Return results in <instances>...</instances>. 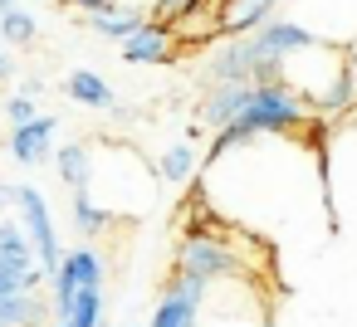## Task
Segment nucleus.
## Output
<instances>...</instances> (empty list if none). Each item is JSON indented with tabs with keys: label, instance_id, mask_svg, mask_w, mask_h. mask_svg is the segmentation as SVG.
Instances as JSON below:
<instances>
[{
	"label": "nucleus",
	"instance_id": "obj_1",
	"mask_svg": "<svg viewBox=\"0 0 357 327\" xmlns=\"http://www.w3.org/2000/svg\"><path fill=\"white\" fill-rule=\"evenodd\" d=\"M328 147L303 132H255L245 142H215L201 171L206 205L259 239L298 230H333Z\"/></svg>",
	"mask_w": 357,
	"mask_h": 327
},
{
	"label": "nucleus",
	"instance_id": "obj_2",
	"mask_svg": "<svg viewBox=\"0 0 357 327\" xmlns=\"http://www.w3.org/2000/svg\"><path fill=\"white\" fill-rule=\"evenodd\" d=\"M196 327H269V303L259 273H230L206 288V308Z\"/></svg>",
	"mask_w": 357,
	"mask_h": 327
},
{
	"label": "nucleus",
	"instance_id": "obj_3",
	"mask_svg": "<svg viewBox=\"0 0 357 327\" xmlns=\"http://www.w3.org/2000/svg\"><path fill=\"white\" fill-rule=\"evenodd\" d=\"M50 273L30 244V230L15 225V220H0V298H10V293H30L40 288Z\"/></svg>",
	"mask_w": 357,
	"mask_h": 327
},
{
	"label": "nucleus",
	"instance_id": "obj_4",
	"mask_svg": "<svg viewBox=\"0 0 357 327\" xmlns=\"http://www.w3.org/2000/svg\"><path fill=\"white\" fill-rule=\"evenodd\" d=\"M10 200L20 205V220H25V230H30V244H35V254H40L45 273L54 278V273L64 269V249H59V234H54V220H50L45 196H40L35 186H15V191H10Z\"/></svg>",
	"mask_w": 357,
	"mask_h": 327
},
{
	"label": "nucleus",
	"instance_id": "obj_5",
	"mask_svg": "<svg viewBox=\"0 0 357 327\" xmlns=\"http://www.w3.org/2000/svg\"><path fill=\"white\" fill-rule=\"evenodd\" d=\"M84 288H103V259L89 244L74 249V254H64V269L54 273V317L59 322H69V312H74V303H79Z\"/></svg>",
	"mask_w": 357,
	"mask_h": 327
},
{
	"label": "nucleus",
	"instance_id": "obj_6",
	"mask_svg": "<svg viewBox=\"0 0 357 327\" xmlns=\"http://www.w3.org/2000/svg\"><path fill=\"white\" fill-rule=\"evenodd\" d=\"M206 288H211V283H201V278L172 273L147 327H196V322H201V308H206Z\"/></svg>",
	"mask_w": 357,
	"mask_h": 327
},
{
	"label": "nucleus",
	"instance_id": "obj_7",
	"mask_svg": "<svg viewBox=\"0 0 357 327\" xmlns=\"http://www.w3.org/2000/svg\"><path fill=\"white\" fill-rule=\"evenodd\" d=\"M215 10H220V40H240V35H255L259 25L274 20L279 10V0H215Z\"/></svg>",
	"mask_w": 357,
	"mask_h": 327
},
{
	"label": "nucleus",
	"instance_id": "obj_8",
	"mask_svg": "<svg viewBox=\"0 0 357 327\" xmlns=\"http://www.w3.org/2000/svg\"><path fill=\"white\" fill-rule=\"evenodd\" d=\"M54 132H59V118H35V122H25V127H10V157L20 161V166H40L45 157H50V142H54Z\"/></svg>",
	"mask_w": 357,
	"mask_h": 327
},
{
	"label": "nucleus",
	"instance_id": "obj_9",
	"mask_svg": "<svg viewBox=\"0 0 357 327\" xmlns=\"http://www.w3.org/2000/svg\"><path fill=\"white\" fill-rule=\"evenodd\" d=\"M172 25H157V20H147L137 35H128L118 49H123V59L128 64H167L172 59Z\"/></svg>",
	"mask_w": 357,
	"mask_h": 327
},
{
	"label": "nucleus",
	"instance_id": "obj_10",
	"mask_svg": "<svg viewBox=\"0 0 357 327\" xmlns=\"http://www.w3.org/2000/svg\"><path fill=\"white\" fill-rule=\"evenodd\" d=\"M45 317H50V303L40 288L0 298V327H45Z\"/></svg>",
	"mask_w": 357,
	"mask_h": 327
},
{
	"label": "nucleus",
	"instance_id": "obj_11",
	"mask_svg": "<svg viewBox=\"0 0 357 327\" xmlns=\"http://www.w3.org/2000/svg\"><path fill=\"white\" fill-rule=\"evenodd\" d=\"M152 15L147 10H93V15H84V25L98 35V40H128V35H137L142 25H147Z\"/></svg>",
	"mask_w": 357,
	"mask_h": 327
},
{
	"label": "nucleus",
	"instance_id": "obj_12",
	"mask_svg": "<svg viewBox=\"0 0 357 327\" xmlns=\"http://www.w3.org/2000/svg\"><path fill=\"white\" fill-rule=\"evenodd\" d=\"M54 166H59V181H64L69 191H89V181H93V152H89V142L59 147V152H54Z\"/></svg>",
	"mask_w": 357,
	"mask_h": 327
},
{
	"label": "nucleus",
	"instance_id": "obj_13",
	"mask_svg": "<svg viewBox=\"0 0 357 327\" xmlns=\"http://www.w3.org/2000/svg\"><path fill=\"white\" fill-rule=\"evenodd\" d=\"M64 93H69L74 103H84V108H118L108 79H98L93 69H74V74L64 79Z\"/></svg>",
	"mask_w": 357,
	"mask_h": 327
},
{
	"label": "nucleus",
	"instance_id": "obj_14",
	"mask_svg": "<svg viewBox=\"0 0 357 327\" xmlns=\"http://www.w3.org/2000/svg\"><path fill=\"white\" fill-rule=\"evenodd\" d=\"M157 171H162L172 186H186V181H196L206 166H201V157H196V147H191V142H176V147H167V152H162Z\"/></svg>",
	"mask_w": 357,
	"mask_h": 327
},
{
	"label": "nucleus",
	"instance_id": "obj_15",
	"mask_svg": "<svg viewBox=\"0 0 357 327\" xmlns=\"http://www.w3.org/2000/svg\"><path fill=\"white\" fill-rule=\"evenodd\" d=\"M69 215H74V225H79V234H103L108 225H113V215L89 196V191H69Z\"/></svg>",
	"mask_w": 357,
	"mask_h": 327
},
{
	"label": "nucleus",
	"instance_id": "obj_16",
	"mask_svg": "<svg viewBox=\"0 0 357 327\" xmlns=\"http://www.w3.org/2000/svg\"><path fill=\"white\" fill-rule=\"evenodd\" d=\"M64 327H103V288H84Z\"/></svg>",
	"mask_w": 357,
	"mask_h": 327
},
{
	"label": "nucleus",
	"instance_id": "obj_17",
	"mask_svg": "<svg viewBox=\"0 0 357 327\" xmlns=\"http://www.w3.org/2000/svg\"><path fill=\"white\" fill-rule=\"evenodd\" d=\"M0 40H10V45H35V20L25 10H10V15H0Z\"/></svg>",
	"mask_w": 357,
	"mask_h": 327
},
{
	"label": "nucleus",
	"instance_id": "obj_18",
	"mask_svg": "<svg viewBox=\"0 0 357 327\" xmlns=\"http://www.w3.org/2000/svg\"><path fill=\"white\" fill-rule=\"evenodd\" d=\"M6 118H10V127L35 122V118H40V113H35V98H10V103H6Z\"/></svg>",
	"mask_w": 357,
	"mask_h": 327
},
{
	"label": "nucleus",
	"instance_id": "obj_19",
	"mask_svg": "<svg viewBox=\"0 0 357 327\" xmlns=\"http://www.w3.org/2000/svg\"><path fill=\"white\" fill-rule=\"evenodd\" d=\"M152 6L157 0H103V10H147L152 15Z\"/></svg>",
	"mask_w": 357,
	"mask_h": 327
},
{
	"label": "nucleus",
	"instance_id": "obj_20",
	"mask_svg": "<svg viewBox=\"0 0 357 327\" xmlns=\"http://www.w3.org/2000/svg\"><path fill=\"white\" fill-rule=\"evenodd\" d=\"M40 93H45L40 79H25V83H20V98H40Z\"/></svg>",
	"mask_w": 357,
	"mask_h": 327
},
{
	"label": "nucleus",
	"instance_id": "obj_21",
	"mask_svg": "<svg viewBox=\"0 0 357 327\" xmlns=\"http://www.w3.org/2000/svg\"><path fill=\"white\" fill-rule=\"evenodd\" d=\"M0 79H10V54L0 49Z\"/></svg>",
	"mask_w": 357,
	"mask_h": 327
},
{
	"label": "nucleus",
	"instance_id": "obj_22",
	"mask_svg": "<svg viewBox=\"0 0 357 327\" xmlns=\"http://www.w3.org/2000/svg\"><path fill=\"white\" fill-rule=\"evenodd\" d=\"M15 10V0H0V15H10Z\"/></svg>",
	"mask_w": 357,
	"mask_h": 327
},
{
	"label": "nucleus",
	"instance_id": "obj_23",
	"mask_svg": "<svg viewBox=\"0 0 357 327\" xmlns=\"http://www.w3.org/2000/svg\"><path fill=\"white\" fill-rule=\"evenodd\" d=\"M352 79H357V45H352Z\"/></svg>",
	"mask_w": 357,
	"mask_h": 327
},
{
	"label": "nucleus",
	"instance_id": "obj_24",
	"mask_svg": "<svg viewBox=\"0 0 357 327\" xmlns=\"http://www.w3.org/2000/svg\"><path fill=\"white\" fill-rule=\"evenodd\" d=\"M59 327H64V322H59Z\"/></svg>",
	"mask_w": 357,
	"mask_h": 327
}]
</instances>
